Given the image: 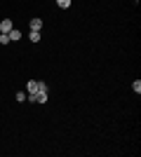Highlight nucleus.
<instances>
[{
	"label": "nucleus",
	"mask_w": 141,
	"mask_h": 157,
	"mask_svg": "<svg viewBox=\"0 0 141 157\" xmlns=\"http://www.w3.org/2000/svg\"><path fill=\"white\" fill-rule=\"evenodd\" d=\"M7 35H10V42H17V40H21V31H19V28H12Z\"/></svg>",
	"instance_id": "nucleus-4"
},
{
	"label": "nucleus",
	"mask_w": 141,
	"mask_h": 157,
	"mask_svg": "<svg viewBox=\"0 0 141 157\" xmlns=\"http://www.w3.org/2000/svg\"><path fill=\"white\" fill-rule=\"evenodd\" d=\"M26 94H38V80H28V85H26Z\"/></svg>",
	"instance_id": "nucleus-2"
},
{
	"label": "nucleus",
	"mask_w": 141,
	"mask_h": 157,
	"mask_svg": "<svg viewBox=\"0 0 141 157\" xmlns=\"http://www.w3.org/2000/svg\"><path fill=\"white\" fill-rule=\"evenodd\" d=\"M40 38H42L40 31H28V40H31V42H40Z\"/></svg>",
	"instance_id": "nucleus-5"
},
{
	"label": "nucleus",
	"mask_w": 141,
	"mask_h": 157,
	"mask_svg": "<svg viewBox=\"0 0 141 157\" xmlns=\"http://www.w3.org/2000/svg\"><path fill=\"white\" fill-rule=\"evenodd\" d=\"M57 5H59L61 10H68V7H71V0H57Z\"/></svg>",
	"instance_id": "nucleus-7"
},
{
	"label": "nucleus",
	"mask_w": 141,
	"mask_h": 157,
	"mask_svg": "<svg viewBox=\"0 0 141 157\" xmlns=\"http://www.w3.org/2000/svg\"><path fill=\"white\" fill-rule=\"evenodd\" d=\"M28 26H31V31H42V19H38V17H35V19H31V24H28Z\"/></svg>",
	"instance_id": "nucleus-3"
},
{
	"label": "nucleus",
	"mask_w": 141,
	"mask_h": 157,
	"mask_svg": "<svg viewBox=\"0 0 141 157\" xmlns=\"http://www.w3.org/2000/svg\"><path fill=\"white\" fill-rule=\"evenodd\" d=\"M132 89H134L136 94H141V82H139V80H134V82H132Z\"/></svg>",
	"instance_id": "nucleus-8"
},
{
	"label": "nucleus",
	"mask_w": 141,
	"mask_h": 157,
	"mask_svg": "<svg viewBox=\"0 0 141 157\" xmlns=\"http://www.w3.org/2000/svg\"><path fill=\"white\" fill-rule=\"evenodd\" d=\"M17 101H19V103H24V101H26V94H24V92H17Z\"/></svg>",
	"instance_id": "nucleus-9"
},
{
	"label": "nucleus",
	"mask_w": 141,
	"mask_h": 157,
	"mask_svg": "<svg viewBox=\"0 0 141 157\" xmlns=\"http://www.w3.org/2000/svg\"><path fill=\"white\" fill-rule=\"evenodd\" d=\"M12 28H14L12 19H2V21H0V33H10Z\"/></svg>",
	"instance_id": "nucleus-1"
},
{
	"label": "nucleus",
	"mask_w": 141,
	"mask_h": 157,
	"mask_svg": "<svg viewBox=\"0 0 141 157\" xmlns=\"http://www.w3.org/2000/svg\"><path fill=\"white\" fill-rule=\"evenodd\" d=\"M38 92H47V85H45V82H38Z\"/></svg>",
	"instance_id": "nucleus-10"
},
{
	"label": "nucleus",
	"mask_w": 141,
	"mask_h": 157,
	"mask_svg": "<svg viewBox=\"0 0 141 157\" xmlns=\"http://www.w3.org/2000/svg\"><path fill=\"white\" fill-rule=\"evenodd\" d=\"M0 45H2V47L10 45V35H7V33H0Z\"/></svg>",
	"instance_id": "nucleus-6"
}]
</instances>
